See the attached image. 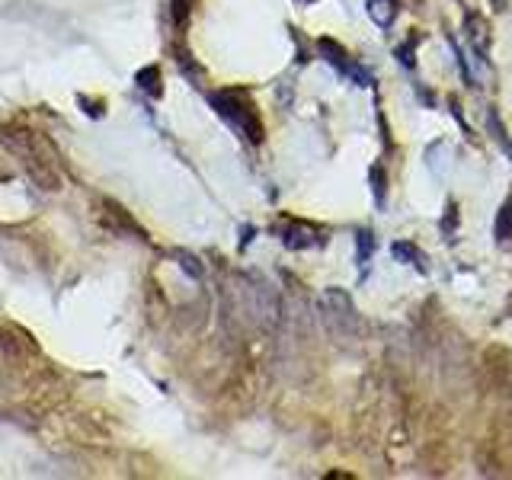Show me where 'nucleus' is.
<instances>
[{"label":"nucleus","mask_w":512,"mask_h":480,"mask_svg":"<svg viewBox=\"0 0 512 480\" xmlns=\"http://www.w3.org/2000/svg\"><path fill=\"white\" fill-rule=\"evenodd\" d=\"M189 10H192V0H170V13L176 26H183L189 19Z\"/></svg>","instance_id":"nucleus-12"},{"label":"nucleus","mask_w":512,"mask_h":480,"mask_svg":"<svg viewBox=\"0 0 512 480\" xmlns=\"http://www.w3.org/2000/svg\"><path fill=\"white\" fill-rule=\"evenodd\" d=\"M10 147L16 151V157L23 160V166L29 170V176L36 179L42 189H61V173H58V154L42 134L36 132H16L10 134Z\"/></svg>","instance_id":"nucleus-1"},{"label":"nucleus","mask_w":512,"mask_h":480,"mask_svg":"<svg viewBox=\"0 0 512 480\" xmlns=\"http://www.w3.org/2000/svg\"><path fill=\"white\" fill-rule=\"evenodd\" d=\"M301 4H311V0H301Z\"/></svg>","instance_id":"nucleus-17"},{"label":"nucleus","mask_w":512,"mask_h":480,"mask_svg":"<svg viewBox=\"0 0 512 480\" xmlns=\"http://www.w3.org/2000/svg\"><path fill=\"white\" fill-rule=\"evenodd\" d=\"M493 10H506V0H490Z\"/></svg>","instance_id":"nucleus-16"},{"label":"nucleus","mask_w":512,"mask_h":480,"mask_svg":"<svg viewBox=\"0 0 512 480\" xmlns=\"http://www.w3.org/2000/svg\"><path fill=\"white\" fill-rule=\"evenodd\" d=\"M390 250H394V256H397V260H410L416 269H420V272H426V256H422L420 250L413 247V243L400 240V243H394V247H390Z\"/></svg>","instance_id":"nucleus-9"},{"label":"nucleus","mask_w":512,"mask_h":480,"mask_svg":"<svg viewBox=\"0 0 512 480\" xmlns=\"http://www.w3.org/2000/svg\"><path fill=\"white\" fill-rule=\"evenodd\" d=\"M317 51L324 55V61L326 64H333L336 70H343V74H349V68H352V61H349V55H346V48L336 42V38H317Z\"/></svg>","instance_id":"nucleus-6"},{"label":"nucleus","mask_w":512,"mask_h":480,"mask_svg":"<svg viewBox=\"0 0 512 480\" xmlns=\"http://www.w3.org/2000/svg\"><path fill=\"white\" fill-rule=\"evenodd\" d=\"M211 106H215V112L221 115V119H228L237 132L247 134L253 144H260V141H262L260 115H256V109L250 106L240 93H234V90H230V93H211Z\"/></svg>","instance_id":"nucleus-3"},{"label":"nucleus","mask_w":512,"mask_h":480,"mask_svg":"<svg viewBox=\"0 0 512 480\" xmlns=\"http://www.w3.org/2000/svg\"><path fill=\"white\" fill-rule=\"evenodd\" d=\"M368 13H371V19H375V26L388 29L397 16V0H368Z\"/></svg>","instance_id":"nucleus-8"},{"label":"nucleus","mask_w":512,"mask_h":480,"mask_svg":"<svg viewBox=\"0 0 512 480\" xmlns=\"http://www.w3.org/2000/svg\"><path fill=\"white\" fill-rule=\"evenodd\" d=\"M179 260H183V269H189L196 279L202 275V266H198V260H192V256H179Z\"/></svg>","instance_id":"nucleus-15"},{"label":"nucleus","mask_w":512,"mask_h":480,"mask_svg":"<svg viewBox=\"0 0 512 480\" xmlns=\"http://www.w3.org/2000/svg\"><path fill=\"white\" fill-rule=\"evenodd\" d=\"M320 317H324V326L336 343H349V339H358V330H362V320H358V311L352 304V298L343 292V288H326L324 298H320Z\"/></svg>","instance_id":"nucleus-2"},{"label":"nucleus","mask_w":512,"mask_h":480,"mask_svg":"<svg viewBox=\"0 0 512 480\" xmlns=\"http://www.w3.org/2000/svg\"><path fill=\"white\" fill-rule=\"evenodd\" d=\"M384 166L381 164H375L371 166V192H375V198H378V205H384Z\"/></svg>","instance_id":"nucleus-11"},{"label":"nucleus","mask_w":512,"mask_h":480,"mask_svg":"<svg viewBox=\"0 0 512 480\" xmlns=\"http://www.w3.org/2000/svg\"><path fill=\"white\" fill-rule=\"evenodd\" d=\"M413 48H416V36H410L403 45H397V61H403L407 68H413Z\"/></svg>","instance_id":"nucleus-13"},{"label":"nucleus","mask_w":512,"mask_h":480,"mask_svg":"<svg viewBox=\"0 0 512 480\" xmlns=\"http://www.w3.org/2000/svg\"><path fill=\"white\" fill-rule=\"evenodd\" d=\"M102 221H106V228H112L115 234H128V237H134L138 234L141 240H144V230L138 228V224L128 218V211L122 208V205H115V202H102Z\"/></svg>","instance_id":"nucleus-5"},{"label":"nucleus","mask_w":512,"mask_h":480,"mask_svg":"<svg viewBox=\"0 0 512 480\" xmlns=\"http://www.w3.org/2000/svg\"><path fill=\"white\" fill-rule=\"evenodd\" d=\"M496 240L509 243L512 240V202H506L496 215Z\"/></svg>","instance_id":"nucleus-10"},{"label":"nucleus","mask_w":512,"mask_h":480,"mask_svg":"<svg viewBox=\"0 0 512 480\" xmlns=\"http://www.w3.org/2000/svg\"><path fill=\"white\" fill-rule=\"evenodd\" d=\"M371 243H375V237L368 230H358V262H365L371 256Z\"/></svg>","instance_id":"nucleus-14"},{"label":"nucleus","mask_w":512,"mask_h":480,"mask_svg":"<svg viewBox=\"0 0 512 480\" xmlns=\"http://www.w3.org/2000/svg\"><path fill=\"white\" fill-rule=\"evenodd\" d=\"M279 237L282 243H285L288 250H311V247H320V243L326 240L324 234H320L314 224L307 221H288L279 228Z\"/></svg>","instance_id":"nucleus-4"},{"label":"nucleus","mask_w":512,"mask_h":480,"mask_svg":"<svg viewBox=\"0 0 512 480\" xmlns=\"http://www.w3.org/2000/svg\"><path fill=\"white\" fill-rule=\"evenodd\" d=\"M134 83H138V90H144L147 96H160V93H164V83H160V68H157V64L141 68L138 74H134Z\"/></svg>","instance_id":"nucleus-7"}]
</instances>
